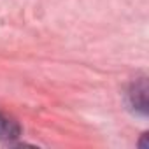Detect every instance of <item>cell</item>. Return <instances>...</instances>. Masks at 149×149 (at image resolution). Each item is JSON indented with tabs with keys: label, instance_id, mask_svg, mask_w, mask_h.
Returning <instances> with one entry per match:
<instances>
[{
	"label": "cell",
	"instance_id": "6da1fadb",
	"mask_svg": "<svg viewBox=\"0 0 149 149\" xmlns=\"http://www.w3.org/2000/svg\"><path fill=\"white\" fill-rule=\"evenodd\" d=\"M21 133V128L16 119L9 118L7 114L0 112V140H13L18 139Z\"/></svg>",
	"mask_w": 149,
	"mask_h": 149
}]
</instances>
